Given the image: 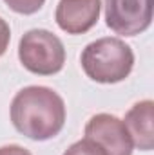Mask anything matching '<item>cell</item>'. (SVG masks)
<instances>
[{
  "label": "cell",
  "instance_id": "cell-2",
  "mask_svg": "<svg viewBox=\"0 0 154 155\" xmlns=\"http://www.w3.org/2000/svg\"><path fill=\"white\" fill-rule=\"evenodd\" d=\"M80 63L89 79L113 85L123 81L132 72L134 52L123 40L105 36L91 41L82 51Z\"/></svg>",
  "mask_w": 154,
  "mask_h": 155
},
{
  "label": "cell",
  "instance_id": "cell-3",
  "mask_svg": "<svg viewBox=\"0 0 154 155\" xmlns=\"http://www.w3.org/2000/svg\"><path fill=\"white\" fill-rule=\"evenodd\" d=\"M18 60L26 71L38 76H53L64 69L65 49L62 40L47 29H31L18 43Z\"/></svg>",
  "mask_w": 154,
  "mask_h": 155
},
{
  "label": "cell",
  "instance_id": "cell-10",
  "mask_svg": "<svg viewBox=\"0 0 154 155\" xmlns=\"http://www.w3.org/2000/svg\"><path fill=\"white\" fill-rule=\"evenodd\" d=\"M9 40H11V29L7 25V22L0 16V56L5 52V49L9 45Z\"/></svg>",
  "mask_w": 154,
  "mask_h": 155
},
{
  "label": "cell",
  "instance_id": "cell-6",
  "mask_svg": "<svg viewBox=\"0 0 154 155\" xmlns=\"http://www.w3.org/2000/svg\"><path fill=\"white\" fill-rule=\"evenodd\" d=\"M100 11V0H60L56 5L54 20L64 33L83 35L96 25Z\"/></svg>",
  "mask_w": 154,
  "mask_h": 155
},
{
  "label": "cell",
  "instance_id": "cell-11",
  "mask_svg": "<svg viewBox=\"0 0 154 155\" xmlns=\"http://www.w3.org/2000/svg\"><path fill=\"white\" fill-rule=\"evenodd\" d=\"M0 155H31V152L18 144H7L0 148Z\"/></svg>",
  "mask_w": 154,
  "mask_h": 155
},
{
  "label": "cell",
  "instance_id": "cell-1",
  "mask_svg": "<svg viewBox=\"0 0 154 155\" xmlns=\"http://www.w3.org/2000/svg\"><path fill=\"white\" fill-rule=\"evenodd\" d=\"M11 123L18 134L33 141L53 139L65 124V103L49 87H26L11 101Z\"/></svg>",
  "mask_w": 154,
  "mask_h": 155
},
{
  "label": "cell",
  "instance_id": "cell-5",
  "mask_svg": "<svg viewBox=\"0 0 154 155\" xmlns=\"http://www.w3.org/2000/svg\"><path fill=\"white\" fill-rule=\"evenodd\" d=\"M85 137L96 143L105 155H132V141L121 119L111 114H96L85 124Z\"/></svg>",
  "mask_w": 154,
  "mask_h": 155
},
{
  "label": "cell",
  "instance_id": "cell-4",
  "mask_svg": "<svg viewBox=\"0 0 154 155\" xmlns=\"http://www.w3.org/2000/svg\"><path fill=\"white\" fill-rule=\"evenodd\" d=\"M154 0H105V24L121 36H136L152 24Z\"/></svg>",
  "mask_w": 154,
  "mask_h": 155
},
{
  "label": "cell",
  "instance_id": "cell-7",
  "mask_svg": "<svg viewBox=\"0 0 154 155\" xmlns=\"http://www.w3.org/2000/svg\"><path fill=\"white\" fill-rule=\"evenodd\" d=\"M132 146L142 152H151L154 148V103L143 99L131 107L123 121Z\"/></svg>",
  "mask_w": 154,
  "mask_h": 155
},
{
  "label": "cell",
  "instance_id": "cell-9",
  "mask_svg": "<svg viewBox=\"0 0 154 155\" xmlns=\"http://www.w3.org/2000/svg\"><path fill=\"white\" fill-rule=\"evenodd\" d=\"M7 7L18 15H35L38 13L45 0H4Z\"/></svg>",
  "mask_w": 154,
  "mask_h": 155
},
{
  "label": "cell",
  "instance_id": "cell-8",
  "mask_svg": "<svg viewBox=\"0 0 154 155\" xmlns=\"http://www.w3.org/2000/svg\"><path fill=\"white\" fill-rule=\"evenodd\" d=\"M64 155H105V152H103L96 143H93L91 139L83 137L82 141L73 143V144L64 152Z\"/></svg>",
  "mask_w": 154,
  "mask_h": 155
}]
</instances>
